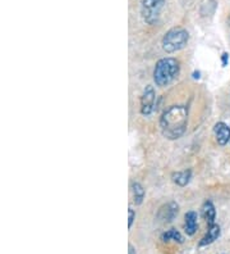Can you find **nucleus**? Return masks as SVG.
Returning <instances> with one entry per match:
<instances>
[{
  "instance_id": "nucleus-1",
  "label": "nucleus",
  "mask_w": 230,
  "mask_h": 254,
  "mask_svg": "<svg viewBox=\"0 0 230 254\" xmlns=\"http://www.w3.org/2000/svg\"><path fill=\"white\" fill-rule=\"evenodd\" d=\"M188 124V109L184 106H173L164 112L160 120V127L164 136L177 140L185 132Z\"/></svg>"
},
{
  "instance_id": "nucleus-7",
  "label": "nucleus",
  "mask_w": 230,
  "mask_h": 254,
  "mask_svg": "<svg viewBox=\"0 0 230 254\" xmlns=\"http://www.w3.org/2000/svg\"><path fill=\"white\" fill-rule=\"evenodd\" d=\"M215 136H216V141L220 145H227L230 141V127L224 122H218L214 127Z\"/></svg>"
},
{
  "instance_id": "nucleus-10",
  "label": "nucleus",
  "mask_w": 230,
  "mask_h": 254,
  "mask_svg": "<svg viewBox=\"0 0 230 254\" xmlns=\"http://www.w3.org/2000/svg\"><path fill=\"white\" fill-rule=\"evenodd\" d=\"M202 214L203 218L206 220L207 226H212L215 225V218H216V211H215V207L211 201H206L202 207Z\"/></svg>"
},
{
  "instance_id": "nucleus-4",
  "label": "nucleus",
  "mask_w": 230,
  "mask_h": 254,
  "mask_svg": "<svg viewBox=\"0 0 230 254\" xmlns=\"http://www.w3.org/2000/svg\"><path fill=\"white\" fill-rule=\"evenodd\" d=\"M165 3L166 0H142L141 12L144 22L148 25H157Z\"/></svg>"
},
{
  "instance_id": "nucleus-9",
  "label": "nucleus",
  "mask_w": 230,
  "mask_h": 254,
  "mask_svg": "<svg viewBox=\"0 0 230 254\" xmlns=\"http://www.w3.org/2000/svg\"><path fill=\"white\" fill-rule=\"evenodd\" d=\"M220 236V226L219 225H212V226H209V230H207V234L202 238V240L199 242V247H206V245H210L218 240V238Z\"/></svg>"
},
{
  "instance_id": "nucleus-5",
  "label": "nucleus",
  "mask_w": 230,
  "mask_h": 254,
  "mask_svg": "<svg viewBox=\"0 0 230 254\" xmlns=\"http://www.w3.org/2000/svg\"><path fill=\"white\" fill-rule=\"evenodd\" d=\"M155 99H156V94H155V89L151 85L146 86L143 90L141 98V113L143 116H150L155 107Z\"/></svg>"
},
{
  "instance_id": "nucleus-18",
  "label": "nucleus",
  "mask_w": 230,
  "mask_h": 254,
  "mask_svg": "<svg viewBox=\"0 0 230 254\" xmlns=\"http://www.w3.org/2000/svg\"><path fill=\"white\" fill-rule=\"evenodd\" d=\"M228 23H229V26H230V17H229V19H228Z\"/></svg>"
},
{
  "instance_id": "nucleus-15",
  "label": "nucleus",
  "mask_w": 230,
  "mask_h": 254,
  "mask_svg": "<svg viewBox=\"0 0 230 254\" xmlns=\"http://www.w3.org/2000/svg\"><path fill=\"white\" fill-rule=\"evenodd\" d=\"M221 62H223V65H228V62H229V54L228 53H223L221 56Z\"/></svg>"
},
{
  "instance_id": "nucleus-16",
  "label": "nucleus",
  "mask_w": 230,
  "mask_h": 254,
  "mask_svg": "<svg viewBox=\"0 0 230 254\" xmlns=\"http://www.w3.org/2000/svg\"><path fill=\"white\" fill-rule=\"evenodd\" d=\"M129 254H136V249L133 248V245H129Z\"/></svg>"
},
{
  "instance_id": "nucleus-11",
  "label": "nucleus",
  "mask_w": 230,
  "mask_h": 254,
  "mask_svg": "<svg viewBox=\"0 0 230 254\" xmlns=\"http://www.w3.org/2000/svg\"><path fill=\"white\" fill-rule=\"evenodd\" d=\"M190 176H192L190 170L175 172V174H173V181L179 186H185L190 181Z\"/></svg>"
},
{
  "instance_id": "nucleus-17",
  "label": "nucleus",
  "mask_w": 230,
  "mask_h": 254,
  "mask_svg": "<svg viewBox=\"0 0 230 254\" xmlns=\"http://www.w3.org/2000/svg\"><path fill=\"white\" fill-rule=\"evenodd\" d=\"M199 74H201V73H199L198 71L194 72V73H193V78H199Z\"/></svg>"
},
{
  "instance_id": "nucleus-3",
  "label": "nucleus",
  "mask_w": 230,
  "mask_h": 254,
  "mask_svg": "<svg viewBox=\"0 0 230 254\" xmlns=\"http://www.w3.org/2000/svg\"><path fill=\"white\" fill-rule=\"evenodd\" d=\"M188 40H189V34L185 28L173 27L164 35L161 45L166 53H175L185 48Z\"/></svg>"
},
{
  "instance_id": "nucleus-14",
  "label": "nucleus",
  "mask_w": 230,
  "mask_h": 254,
  "mask_svg": "<svg viewBox=\"0 0 230 254\" xmlns=\"http://www.w3.org/2000/svg\"><path fill=\"white\" fill-rule=\"evenodd\" d=\"M129 213V222H128V227L131 229L133 225V222H135V218H136V212L133 211V209H129L128 211Z\"/></svg>"
},
{
  "instance_id": "nucleus-8",
  "label": "nucleus",
  "mask_w": 230,
  "mask_h": 254,
  "mask_svg": "<svg viewBox=\"0 0 230 254\" xmlns=\"http://www.w3.org/2000/svg\"><path fill=\"white\" fill-rule=\"evenodd\" d=\"M197 216L196 212L189 211L185 213V217H184V230H185V234L189 236L194 235V233L197 231Z\"/></svg>"
},
{
  "instance_id": "nucleus-6",
  "label": "nucleus",
  "mask_w": 230,
  "mask_h": 254,
  "mask_svg": "<svg viewBox=\"0 0 230 254\" xmlns=\"http://www.w3.org/2000/svg\"><path fill=\"white\" fill-rule=\"evenodd\" d=\"M178 204L174 203V201H172V203H168V204L163 205V207L160 208L159 213H157V218L164 223L172 222L175 218V216L178 214Z\"/></svg>"
},
{
  "instance_id": "nucleus-13",
  "label": "nucleus",
  "mask_w": 230,
  "mask_h": 254,
  "mask_svg": "<svg viewBox=\"0 0 230 254\" xmlns=\"http://www.w3.org/2000/svg\"><path fill=\"white\" fill-rule=\"evenodd\" d=\"M161 239H163L164 242L173 240V242H177V243H183V236H182V234L179 233V231H177L175 229L169 230V231L164 233L163 236H161Z\"/></svg>"
},
{
  "instance_id": "nucleus-12",
  "label": "nucleus",
  "mask_w": 230,
  "mask_h": 254,
  "mask_svg": "<svg viewBox=\"0 0 230 254\" xmlns=\"http://www.w3.org/2000/svg\"><path fill=\"white\" fill-rule=\"evenodd\" d=\"M132 191H133V201H135V204L139 205L144 199V189L142 188L141 184L133 183Z\"/></svg>"
},
{
  "instance_id": "nucleus-2",
  "label": "nucleus",
  "mask_w": 230,
  "mask_h": 254,
  "mask_svg": "<svg viewBox=\"0 0 230 254\" xmlns=\"http://www.w3.org/2000/svg\"><path fill=\"white\" fill-rule=\"evenodd\" d=\"M179 62L175 58H163L155 65L153 81L157 86H166L174 80L179 73Z\"/></svg>"
}]
</instances>
